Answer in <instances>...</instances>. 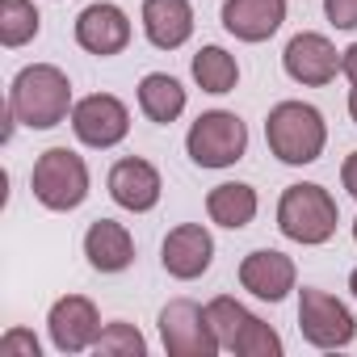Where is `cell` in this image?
<instances>
[{
    "label": "cell",
    "mask_w": 357,
    "mask_h": 357,
    "mask_svg": "<svg viewBox=\"0 0 357 357\" xmlns=\"http://www.w3.org/2000/svg\"><path fill=\"white\" fill-rule=\"evenodd\" d=\"M265 143L282 164L303 168V164H315L324 155L328 122L311 101H278L265 118Z\"/></svg>",
    "instance_id": "7a4b0ae2"
},
{
    "label": "cell",
    "mask_w": 357,
    "mask_h": 357,
    "mask_svg": "<svg viewBox=\"0 0 357 357\" xmlns=\"http://www.w3.org/2000/svg\"><path fill=\"white\" fill-rule=\"evenodd\" d=\"M336 223H340V211H336V198L315 185V181H298V185H286L282 198H278V231L303 248H319L336 236Z\"/></svg>",
    "instance_id": "3957f363"
},
{
    "label": "cell",
    "mask_w": 357,
    "mask_h": 357,
    "mask_svg": "<svg viewBox=\"0 0 357 357\" xmlns=\"http://www.w3.org/2000/svg\"><path fill=\"white\" fill-rule=\"evenodd\" d=\"M349 290H353V298H357V269L349 273Z\"/></svg>",
    "instance_id": "f1b7e54d"
},
{
    "label": "cell",
    "mask_w": 357,
    "mask_h": 357,
    "mask_svg": "<svg viewBox=\"0 0 357 357\" xmlns=\"http://www.w3.org/2000/svg\"><path fill=\"white\" fill-rule=\"evenodd\" d=\"M160 344L168 357H215L223 349L206 307L194 298H172L160 307Z\"/></svg>",
    "instance_id": "52a82bcc"
},
{
    "label": "cell",
    "mask_w": 357,
    "mask_h": 357,
    "mask_svg": "<svg viewBox=\"0 0 357 357\" xmlns=\"http://www.w3.org/2000/svg\"><path fill=\"white\" fill-rule=\"evenodd\" d=\"M185 89H181V80L176 76H168V72H147L143 80H139V109H143V118L147 122H155V126H168V122H176L185 114Z\"/></svg>",
    "instance_id": "ffe728a7"
},
{
    "label": "cell",
    "mask_w": 357,
    "mask_h": 357,
    "mask_svg": "<svg viewBox=\"0 0 357 357\" xmlns=\"http://www.w3.org/2000/svg\"><path fill=\"white\" fill-rule=\"evenodd\" d=\"M38 353H43V344L26 328H9L5 336H0V357H38Z\"/></svg>",
    "instance_id": "cb8c5ba5"
},
{
    "label": "cell",
    "mask_w": 357,
    "mask_h": 357,
    "mask_svg": "<svg viewBox=\"0 0 357 357\" xmlns=\"http://www.w3.org/2000/svg\"><path fill=\"white\" fill-rule=\"evenodd\" d=\"M190 72H194L198 89L211 93V97H223V93H231V89L240 84V63H236V55H231L227 47H215V43L194 55Z\"/></svg>",
    "instance_id": "44dd1931"
},
{
    "label": "cell",
    "mask_w": 357,
    "mask_h": 357,
    "mask_svg": "<svg viewBox=\"0 0 357 357\" xmlns=\"http://www.w3.org/2000/svg\"><path fill=\"white\" fill-rule=\"evenodd\" d=\"M72 80L55 63H30L9 84V109L30 130H55L72 118Z\"/></svg>",
    "instance_id": "6da1fadb"
},
{
    "label": "cell",
    "mask_w": 357,
    "mask_h": 357,
    "mask_svg": "<svg viewBox=\"0 0 357 357\" xmlns=\"http://www.w3.org/2000/svg\"><path fill=\"white\" fill-rule=\"evenodd\" d=\"M298 332L315 349H349L357 336V319L336 294L319 286H303L298 290Z\"/></svg>",
    "instance_id": "ba28073f"
},
{
    "label": "cell",
    "mask_w": 357,
    "mask_h": 357,
    "mask_svg": "<svg viewBox=\"0 0 357 357\" xmlns=\"http://www.w3.org/2000/svg\"><path fill=\"white\" fill-rule=\"evenodd\" d=\"M101 328H105V324H101L93 298H84V294H63V298H55L51 311H47L51 344H55L59 353H68V357L93 349L97 336H101Z\"/></svg>",
    "instance_id": "8fae6325"
},
{
    "label": "cell",
    "mask_w": 357,
    "mask_h": 357,
    "mask_svg": "<svg viewBox=\"0 0 357 357\" xmlns=\"http://www.w3.org/2000/svg\"><path fill=\"white\" fill-rule=\"evenodd\" d=\"M84 257L97 273H122L135 261V236L114 219H97L84 231Z\"/></svg>",
    "instance_id": "ac0fdd59"
},
{
    "label": "cell",
    "mask_w": 357,
    "mask_h": 357,
    "mask_svg": "<svg viewBox=\"0 0 357 357\" xmlns=\"http://www.w3.org/2000/svg\"><path fill=\"white\" fill-rule=\"evenodd\" d=\"M43 30V17L34 9V0H0V47H26Z\"/></svg>",
    "instance_id": "7402d4cb"
},
{
    "label": "cell",
    "mask_w": 357,
    "mask_h": 357,
    "mask_svg": "<svg viewBox=\"0 0 357 357\" xmlns=\"http://www.w3.org/2000/svg\"><path fill=\"white\" fill-rule=\"evenodd\" d=\"M139 22H143V34L155 51H181L194 38V5L190 0H143Z\"/></svg>",
    "instance_id": "2e32d148"
},
{
    "label": "cell",
    "mask_w": 357,
    "mask_h": 357,
    "mask_svg": "<svg viewBox=\"0 0 357 357\" xmlns=\"http://www.w3.org/2000/svg\"><path fill=\"white\" fill-rule=\"evenodd\" d=\"M240 286L261 298V303H282L294 286H298V269L286 252L278 248H252L240 261Z\"/></svg>",
    "instance_id": "9a60e30c"
},
{
    "label": "cell",
    "mask_w": 357,
    "mask_h": 357,
    "mask_svg": "<svg viewBox=\"0 0 357 357\" xmlns=\"http://www.w3.org/2000/svg\"><path fill=\"white\" fill-rule=\"evenodd\" d=\"M324 17L336 30H357V0H324Z\"/></svg>",
    "instance_id": "d4e9b609"
},
{
    "label": "cell",
    "mask_w": 357,
    "mask_h": 357,
    "mask_svg": "<svg viewBox=\"0 0 357 357\" xmlns=\"http://www.w3.org/2000/svg\"><path fill=\"white\" fill-rule=\"evenodd\" d=\"M130 34H135L130 17H126V9L114 5V0H97V5L80 9V17H76V43H80V51H89L97 59L122 55L130 47Z\"/></svg>",
    "instance_id": "5bb4252c"
},
{
    "label": "cell",
    "mask_w": 357,
    "mask_h": 357,
    "mask_svg": "<svg viewBox=\"0 0 357 357\" xmlns=\"http://www.w3.org/2000/svg\"><path fill=\"white\" fill-rule=\"evenodd\" d=\"M349 231H353V240H357V219H353V227H349Z\"/></svg>",
    "instance_id": "f546056e"
},
{
    "label": "cell",
    "mask_w": 357,
    "mask_h": 357,
    "mask_svg": "<svg viewBox=\"0 0 357 357\" xmlns=\"http://www.w3.org/2000/svg\"><path fill=\"white\" fill-rule=\"evenodd\" d=\"M257 211H261V198L244 181H223L206 194V219L227 227V231H244L257 219Z\"/></svg>",
    "instance_id": "d6986e66"
},
{
    "label": "cell",
    "mask_w": 357,
    "mask_h": 357,
    "mask_svg": "<svg viewBox=\"0 0 357 357\" xmlns=\"http://www.w3.org/2000/svg\"><path fill=\"white\" fill-rule=\"evenodd\" d=\"M340 76H344V80H349V84L357 89V43L340 51Z\"/></svg>",
    "instance_id": "4316f807"
},
{
    "label": "cell",
    "mask_w": 357,
    "mask_h": 357,
    "mask_svg": "<svg viewBox=\"0 0 357 357\" xmlns=\"http://www.w3.org/2000/svg\"><path fill=\"white\" fill-rule=\"evenodd\" d=\"M105 190H109V198H114L122 211L147 215V211L160 206L164 181H160V168H155L151 160H143V155H122V160L109 168V176H105Z\"/></svg>",
    "instance_id": "4fadbf2b"
},
{
    "label": "cell",
    "mask_w": 357,
    "mask_h": 357,
    "mask_svg": "<svg viewBox=\"0 0 357 357\" xmlns=\"http://www.w3.org/2000/svg\"><path fill=\"white\" fill-rule=\"evenodd\" d=\"M206 315L215 324L219 344L227 353H236V357H282V349H286L282 336H278V328H269L261 315H252L231 294H215L206 303Z\"/></svg>",
    "instance_id": "5b68a950"
},
{
    "label": "cell",
    "mask_w": 357,
    "mask_h": 357,
    "mask_svg": "<svg viewBox=\"0 0 357 357\" xmlns=\"http://www.w3.org/2000/svg\"><path fill=\"white\" fill-rule=\"evenodd\" d=\"M93 353H97V357H147V340H143V332H139L135 324L109 319V324L101 328Z\"/></svg>",
    "instance_id": "603a6c76"
},
{
    "label": "cell",
    "mask_w": 357,
    "mask_h": 357,
    "mask_svg": "<svg viewBox=\"0 0 357 357\" xmlns=\"http://www.w3.org/2000/svg\"><path fill=\"white\" fill-rule=\"evenodd\" d=\"M282 68L294 84L303 89H324L340 76V51L332 47L328 34H315V30H303L286 43L282 51Z\"/></svg>",
    "instance_id": "30bf717a"
},
{
    "label": "cell",
    "mask_w": 357,
    "mask_h": 357,
    "mask_svg": "<svg viewBox=\"0 0 357 357\" xmlns=\"http://www.w3.org/2000/svg\"><path fill=\"white\" fill-rule=\"evenodd\" d=\"M349 118L357 122V89H349Z\"/></svg>",
    "instance_id": "83f0119b"
},
{
    "label": "cell",
    "mask_w": 357,
    "mask_h": 357,
    "mask_svg": "<svg viewBox=\"0 0 357 357\" xmlns=\"http://www.w3.org/2000/svg\"><path fill=\"white\" fill-rule=\"evenodd\" d=\"M30 190H34L38 206H47L55 215H68V211L84 206V198H89L84 155H76L72 147H47L30 168Z\"/></svg>",
    "instance_id": "277c9868"
},
{
    "label": "cell",
    "mask_w": 357,
    "mask_h": 357,
    "mask_svg": "<svg viewBox=\"0 0 357 357\" xmlns=\"http://www.w3.org/2000/svg\"><path fill=\"white\" fill-rule=\"evenodd\" d=\"M185 151L198 168H231L248 151V126L231 109H206L185 135Z\"/></svg>",
    "instance_id": "8992f818"
},
{
    "label": "cell",
    "mask_w": 357,
    "mask_h": 357,
    "mask_svg": "<svg viewBox=\"0 0 357 357\" xmlns=\"http://www.w3.org/2000/svg\"><path fill=\"white\" fill-rule=\"evenodd\" d=\"M340 185H344V194L357 202V151H349L344 164H340Z\"/></svg>",
    "instance_id": "484cf974"
},
{
    "label": "cell",
    "mask_w": 357,
    "mask_h": 357,
    "mask_svg": "<svg viewBox=\"0 0 357 357\" xmlns=\"http://www.w3.org/2000/svg\"><path fill=\"white\" fill-rule=\"evenodd\" d=\"M160 265L176 282H198L215 265V236L206 231V223H181V227H172L164 236V244H160Z\"/></svg>",
    "instance_id": "7c38bea8"
},
{
    "label": "cell",
    "mask_w": 357,
    "mask_h": 357,
    "mask_svg": "<svg viewBox=\"0 0 357 357\" xmlns=\"http://www.w3.org/2000/svg\"><path fill=\"white\" fill-rule=\"evenodd\" d=\"M72 135L93 147V151H109L130 135V109L114 97V93H89L72 105Z\"/></svg>",
    "instance_id": "9c48e42d"
},
{
    "label": "cell",
    "mask_w": 357,
    "mask_h": 357,
    "mask_svg": "<svg viewBox=\"0 0 357 357\" xmlns=\"http://www.w3.org/2000/svg\"><path fill=\"white\" fill-rule=\"evenodd\" d=\"M286 22V0H223V30L236 43H269Z\"/></svg>",
    "instance_id": "e0dca14e"
}]
</instances>
